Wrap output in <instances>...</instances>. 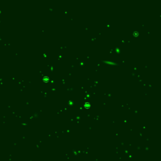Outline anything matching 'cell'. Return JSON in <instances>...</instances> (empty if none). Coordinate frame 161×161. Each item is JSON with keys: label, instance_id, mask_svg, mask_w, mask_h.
<instances>
[{"label": "cell", "instance_id": "obj_1", "mask_svg": "<svg viewBox=\"0 0 161 161\" xmlns=\"http://www.w3.org/2000/svg\"><path fill=\"white\" fill-rule=\"evenodd\" d=\"M84 107L86 108H88L90 107V103H88V102L84 104Z\"/></svg>", "mask_w": 161, "mask_h": 161}]
</instances>
